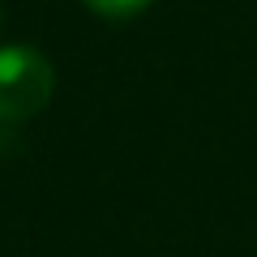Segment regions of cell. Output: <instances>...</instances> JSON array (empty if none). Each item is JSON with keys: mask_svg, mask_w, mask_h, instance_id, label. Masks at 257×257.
<instances>
[{"mask_svg": "<svg viewBox=\"0 0 257 257\" xmlns=\"http://www.w3.org/2000/svg\"><path fill=\"white\" fill-rule=\"evenodd\" d=\"M56 73L39 47H0V124H26L47 107Z\"/></svg>", "mask_w": 257, "mask_h": 257, "instance_id": "1", "label": "cell"}, {"mask_svg": "<svg viewBox=\"0 0 257 257\" xmlns=\"http://www.w3.org/2000/svg\"><path fill=\"white\" fill-rule=\"evenodd\" d=\"M94 13H103V18H138L142 9H150L155 0H86Z\"/></svg>", "mask_w": 257, "mask_h": 257, "instance_id": "2", "label": "cell"}]
</instances>
